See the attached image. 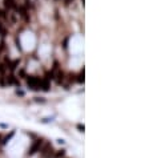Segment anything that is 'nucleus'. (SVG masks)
<instances>
[{
	"instance_id": "b1692460",
	"label": "nucleus",
	"mask_w": 149,
	"mask_h": 158,
	"mask_svg": "<svg viewBox=\"0 0 149 158\" xmlns=\"http://www.w3.org/2000/svg\"><path fill=\"white\" fill-rule=\"evenodd\" d=\"M84 1H85V0H81V3H83V6H84Z\"/></svg>"
},
{
	"instance_id": "1a4fd4ad",
	"label": "nucleus",
	"mask_w": 149,
	"mask_h": 158,
	"mask_svg": "<svg viewBox=\"0 0 149 158\" xmlns=\"http://www.w3.org/2000/svg\"><path fill=\"white\" fill-rule=\"evenodd\" d=\"M65 155V150H57V152H55V154H53V158H61V157H64Z\"/></svg>"
},
{
	"instance_id": "ddd939ff",
	"label": "nucleus",
	"mask_w": 149,
	"mask_h": 158,
	"mask_svg": "<svg viewBox=\"0 0 149 158\" xmlns=\"http://www.w3.org/2000/svg\"><path fill=\"white\" fill-rule=\"evenodd\" d=\"M77 81H79V82H81V84L84 82V69L81 70V73H80V75L77 76Z\"/></svg>"
},
{
	"instance_id": "dca6fc26",
	"label": "nucleus",
	"mask_w": 149,
	"mask_h": 158,
	"mask_svg": "<svg viewBox=\"0 0 149 158\" xmlns=\"http://www.w3.org/2000/svg\"><path fill=\"white\" fill-rule=\"evenodd\" d=\"M0 17H1V19H4V20H6L7 17H8V16L6 15V12L3 11V9H0Z\"/></svg>"
},
{
	"instance_id": "393cba45",
	"label": "nucleus",
	"mask_w": 149,
	"mask_h": 158,
	"mask_svg": "<svg viewBox=\"0 0 149 158\" xmlns=\"http://www.w3.org/2000/svg\"><path fill=\"white\" fill-rule=\"evenodd\" d=\"M0 140H1V135H0Z\"/></svg>"
},
{
	"instance_id": "f3484780",
	"label": "nucleus",
	"mask_w": 149,
	"mask_h": 158,
	"mask_svg": "<svg viewBox=\"0 0 149 158\" xmlns=\"http://www.w3.org/2000/svg\"><path fill=\"white\" fill-rule=\"evenodd\" d=\"M19 76H20V77H27L25 76V70H24V69H20V70H19Z\"/></svg>"
},
{
	"instance_id": "412c9836",
	"label": "nucleus",
	"mask_w": 149,
	"mask_h": 158,
	"mask_svg": "<svg viewBox=\"0 0 149 158\" xmlns=\"http://www.w3.org/2000/svg\"><path fill=\"white\" fill-rule=\"evenodd\" d=\"M77 128L80 129V132H84V129H85V128H84V125H81V124H79V125H77Z\"/></svg>"
},
{
	"instance_id": "9b49d317",
	"label": "nucleus",
	"mask_w": 149,
	"mask_h": 158,
	"mask_svg": "<svg viewBox=\"0 0 149 158\" xmlns=\"http://www.w3.org/2000/svg\"><path fill=\"white\" fill-rule=\"evenodd\" d=\"M53 77H55V72L52 70V72H48L45 75V80H53Z\"/></svg>"
},
{
	"instance_id": "7ed1b4c3",
	"label": "nucleus",
	"mask_w": 149,
	"mask_h": 158,
	"mask_svg": "<svg viewBox=\"0 0 149 158\" xmlns=\"http://www.w3.org/2000/svg\"><path fill=\"white\" fill-rule=\"evenodd\" d=\"M43 144H44L43 140H41V138H37L36 141H33V144L31 145V147H29V150H28V153H27V154H28V155L36 154V153L40 150V147L43 146Z\"/></svg>"
},
{
	"instance_id": "4be33fe9",
	"label": "nucleus",
	"mask_w": 149,
	"mask_h": 158,
	"mask_svg": "<svg viewBox=\"0 0 149 158\" xmlns=\"http://www.w3.org/2000/svg\"><path fill=\"white\" fill-rule=\"evenodd\" d=\"M36 101H37V102H45L44 98H36Z\"/></svg>"
},
{
	"instance_id": "a211bd4d",
	"label": "nucleus",
	"mask_w": 149,
	"mask_h": 158,
	"mask_svg": "<svg viewBox=\"0 0 149 158\" xmlns=\"http://www.w3.org/2000/svg\"><path fill=\"white\" fill-rule=\"evenodd\" d=\"M68 40H69L68 37L64 39V41H63V48H67V47H68Z\"/></svg>"
},
{
	"instance_id": "9d476101",
	"label": "nucleus",
	"mask_w": 149,
	"mask_h": 158,
	"mask_svg": "<svg viewBox=\"0 0 149 158\" xmlns=\"http://www.w3.org/2000/svg\"><path fill=\"white\" fill-rule=\"evenodd\" d=\"M19 63H20V60H15V61H12V63L9 64V69H11V70H15V69H16V66L19 65Z\"/></svg>"
},
{
	"instance_id": "aec40b11",
	"label": "nucleus",
	"mask_w": 149,
	"mask_h": 158,
	"mask_svg": "<svg viewBox=\"0 0 149 158\" xmlns=\"http://www.w3.org/2000/svg\"><path fill=\"white\" fill-rule=\"evenodd\" d=\"M4 72H6V65L1 64V65H0V73H4Z\"/></svg>"
},
{
	"instance_id": "20e7f679",
	"label": "nucleus",
	"mask_w": 149,
	"mask_h": 158,
	"mask_svg": "<svg viewBox=\"0 0 149 158\" xmlns=\"http://www.w3.org/2000/svg\"><path fill=\"white\" fill-rule=\"evenodd\" d=\"M17 11L20 12L19 15L23 17V20L25 21V23H27V21H29V15H28V12H27V8H25V7H19V8H17Z\"/></svg>"
},
{
	"instance_id": "2eb2a0df",
	"label": "nucleus",
	"mask_w": 149,
	"mask_h": 158,
	"mask_svg": "<svg viewBox=\"0 0 149 158\" xmlns=\"http://www.w3.org/2000/svg\"><path fill=\"white\" fill-rule=\"evenodd\" d=\"M9 19H11L12 23H16V13H11L9 15Z\"/></svg>"
},
{
	"instance_id": "0eeeda50",
	"label": "nucleus",
	"mask_w": 149,
	"mask_h": 158,
	"mask_svg": "<svg viewBox=\"0 0 149 158\" xmlns=\"http://www.w3.org/2000/svg\"><path fill=\"white\" fill-rule=\"evenodd\" d=\"M7 82L8 84H16L17 86H20V82H19V81L16 80V77H15V76H8V77H7Z\"/></svg>"
},
{
	"instance_id": "5701e85b",
	"label": "nucleus",
	"mask_w": 149,
	"mask_h": 158,
	"mask_svg": "<svg viewBox=\"0 0 149 158\" xmlns=\"http://www.w3.org/2000/svg\"><path fill=\"white\" fill-rule=\"evenodd\" d=\"M16 93H17V94H20V96H23V94H24V93L21 92V90H16Z\"/></svg>"
},
{
	"instance_id": "423d86ee",
	"label": "nucleus",
	"mask_w": 149,
	"mask_h": 158,
	"mask_svg": "<svg viewBox=\"0 0 149 158\" xmlns=\"http://www.w3.org/2000/svg\"><path fill=\"white\" fill-rule=\"evenodd\" d=\"M4 7L8 8V9H11V8L17 9V6H16V3H15V0H4Z\"/></svg>"
},
{
	"instance_id": "4468645a",
	"label": "nucleus",
	"mask_w": 149,
	"mask_h": 158,
	"mask_svg": "<svg viewBox=\"0 0 149 158\" xmlns=\"http://www.w3.org/2000/svg\"><path fill=\"white\" fill-rule=\"evenodd\" d=\"M13 134H15V132H11V134H9V135H7V137L3 140V144H7V142H8L9 140L12 138V135H13Z\"/></svg>"
},
{
	"instance_id": "f03ea898",
	"label": "nucleus",
	"mask_w": 149,
	"mask_h": 158,
	"mask_svg": "<svg viewBox=\"0 0 149 158\" xmlns=\"http://www.w3.org/2000/svg\"><path fill=\"white\" fill-rule=\"evenodd\" d=\"M27 81H28V85L31 89L33 90H39L40 89V84H41V78L36 77V76H27Z\"/></svg>"
},
{
	"instance_id": "39448f33",
	"label": "nucleus",
	"mask_w": 149,
	"mask_h": 158,
	"mask_svg": "<svg viewBox=\"0 0 149 158\" xmlns=\"http://www.w3.org/2000/svg\"><path fill=\"white\" fill-rule=\"evenodd\" d=\"M55 80H56V82L57 84H61L64 81V73L61 72V70H57V72L55 73Z\"/></svg>"
},
{
	"instance_id": "6ab92c4d",
	"label": "nucleus",
	"mask_w": 149,
	"mask_h": 158,
	"mask_svg": "<svg viewBox=\"0 0 149 158\" xmlns=\"http://www.w3.org/2000/svg\"><path fill=\"white\" fill-rule=\"evenodd\" d=\"M57 69H59V63L57 61H55L53 63V70H57Z\"/></svg>"
},
{
	"instance_id": "6e6552de",
	"label": "nucleus",
	"mask_w": 149,
	"mask_h": 158,
	"mask_svg": "<svg viewBox=\"0 0 149 158\" xmlns=\"http://www.w3.org/2000/svg\"><path fill=\"white\" fill-rule=\"evenodd\" d=\"M40 88L43 90H49V82H48V80H45V78H44V80H41V84H40Z\"/></svg>"
},
{
	"instance_id": "f257e3e1",
	"label": "nucleus",
	"mask_w": 149,
	"mask_h": 158,
	"mask_svg": "<svg viewBox=\"0 0 149 158\" xmlns=\"http://www.w3.org/2000/svg\"><path fill=\"white\" fill-rule=\"evenodd\" d=\"M40 154L43 158H53V154L56 150L53 149V146H52L51 142H45V144H43V146L40 147Z\"/></svg>"
},
{
	"instance_id": "f8f14e48",
	"label": "nucleus",
	"mask_w": 149,
	"mask_h": 158,
	"mask_svg": "<svg viewBox=\"0 0 149 158\" xmlns=\"http://www.w3.org/2000/svg\"><path fill=\"white\" fill-rule=\"evenodd\" d=\"M0 35H1V36H6L7 35V29L4 28V25L1 23H0Z\"/></svg>"
}]
</instances>
